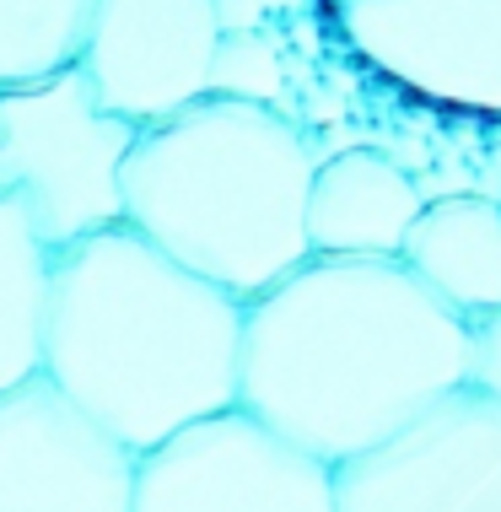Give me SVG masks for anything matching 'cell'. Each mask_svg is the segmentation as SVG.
<instances>
[{
  "mask_svg": "<svg viewBox=\"0 0 501 512\" xmlns=\"http://www.w3.org/2000/svg\"><path fill=\"white\" fill-rule=\"evenodd\" d=\"M475 324L394 254H308L243 308L238 405L324 464L469 383Z\"/></svg>",
  "mask_w": 501,
  "mask_h": 512,
  "instance_id": "6da1fadb",
  "label": "cell"
},
{
  "mask_svg": "<svg viewBox=\"0 0 501 512\" xmlns=\"http://www.w3.org/2000/svg\"><path fill=\"white\" fill-rule=\"evenodd\" d=\"M243 308L119 221L54 248L44 372L103 432L146 453L238 405Z\"/></svg>",
  "mask_w": 501,
  "mask_h": 512,
  "instance_id": "7a4b0ae2",
  "label": "cell"
},
{
  "mask_svg": "<svg viewBox=\"0 0 501 512\" xmlns=\"http://www.w3.org/2000/svg\"><path fill=\"white\" fill-rule=\"evenodd\" d=\"M313 173V141L286 108L205 92L141 124L124 162V221L248 302L313 254Z\"/></svg>",
  "mask_w": 501,
  "mask_h": 512,
  "instance_id": "3957f363",
  "label": "cell"
},
{
  "mask_svg": "<svg viewBox=\"0 0 501 512\" xmlns=\"http://www.w3.org/2000/svg\"><path fill=\"white\" fill-rule=\"evenodd\" d=\"M135 135L141 124L103 108L81 65L0 87V195L27 205L49 248L119 227Z\"/></svg>",
  "mask_w": 501,
  "mask_h": 512,
  "instance_id": "277c9868",
  "label": "cell"
},
{
  "mask_svg": "<svg viewBox=\"0 0 501 512\" xmlns=\"http://www.w3.org/2000/svg\"><path fill=\"white\" fill-rule=\"evenodd\" d=\"M135 512H334V464L232 405L135 459Z\"/></svg>",
  "mask_w": 501,
  "mask_h": 512,
  "instance_id": "5b68a950",
  "label": "cell"
},
{
  "mask_svg": "<svg viewBox=\"0 0 501 512\" xmlns=\"http://www.w3.org/2000/svg\"><path fill=\"white\" fill-rule=\"evenodd\" d=\"M334 512H501V399L458 383L334 464Z\"/></svg>",
  "mask_w": 501,
  "mask_h": 512,
  "instance_id": "8992f818",
  "label": "cell"
},
{
  "mask_svg": "<svg viewBox=\"0 0 501 512\" xmlns=\"http://www.w3.org/2000/svg\"><path fill=\"white\" fill-rule=\"evenodd\" d=\"M324 11L399 92L501 114V0H324Z\"/></svg>",
  "mask_w": 501,
  "mask_h": 512,
  "instance_id": "52a82bcc",
  "label": "cell"
},
{
  "mask_svg": "<svg viewBox=\"0 0 501 512\" xmlns=\"http://www.w3.org/2000/svg\"><path fill=\"white\" fill-rule=\"evenodd\" d=\"M135 459L49 372L0 394V512H135Z\"/></svg>",
  "mask_w": 501,
  "mask_h": 512,
  "instance_id": "ba28073f",
  "label": "cell"
},
{
  "mask_svg": "<svg viewBox=\"0 0 501 512\" xmlns=\"http://www.w3.org/2000/svg\"><path fill=\"white\" fill-rule=\"evenodd\" d=\"M221 38L216 0H97L81 71L103 108L157 124L211 92Z\"/></svg>",
  "mask_w": 501,
  "mask_h": 512,
  "instance_id": "9c48e42d",
  "label": "cell"
},
{
  "mask_svg": "<svg viewBox=\"0 0 501 512\" xmlns=\"http://www.w3.org/2000/svg\"><path fill=\"white\" fill-rule=\"evenodd\" d=\"M426 189L378 146H351L318 157L308 195L313 254H405Z\"/></svg>",
  "mask_w": 501,
  "mask_h": 512,
  "instance_id": "30bf717a",
  "label": "cell"
},
{
  "mask_svg": "<svg viewBox=\"0 0 501 512\" xmlns=\"http://www.w3.org/2000/svg\"><path fill=\"white\" fill-rule=\"evenodd\" d=\"M399 259L453 313L480 324L491 308H501V200L491 195L426 200Z\"/></svg>",
  "mask_w": 501,
  "mask_h": 512,
  "instance_id": "8fae6325",
  "label": "cell"
},
{
  "mask_svg": "<svg viewBox=\"0 0 501 512\" xmlns=\"http://www.w3.org/2000/svg\"><path fill=\"white\" fill-rule=\"evenodd\" d=\"M54 248L22 200L0 195V394L44 372Z\"/></svg>",
  "mask_w": 501,
  "mask_h": 512,
  "instance_id": "7c38bea8",
  "label": "cell"
},
{
  "mask_svg": "<svg viewBox=\"0 0 501 512\" xmlns=\"http://www.w3.org/2000/svg\"><path fill=\"white\" fill-rule=\"evenodd\" d=\"M92 11L97 0H0V87L81 65Z\"/></svg>",
  "mask_w": 501,
  "mask_h": 512,
  "instance_id": "4fadbf2b",
  "label": "cell"
},
{
  "mask_svg": "<svg viewBox=\"0 0 501 512\" xmlns=\"http://www.w3.org/2000/svg\"><path fill=\"white\" fill-rule=\"evenodd\" d=\"M281 87H286L281 60H275V44L259 33V27L221 38L211 92H227V98H254V103H275V108H281Z\"/></svg>",
  "mask_w": 501,
  "mask_h": 512,
  "instance_id": "5bb4252c",
  "label": "cell"
},
{
  "mask_svg": "<svg viewBox=\"0 0 501 512\" xmlns=\"http://www.w3.org/2000/svg\"><path fill=\"white\" fill-rule=\"evenodd\" d=\"M469 383L501 399V308L475 324V351H469Z\"/></svg>",
  "mask_w": 501,
  "mask_h": 512,
  "instance_id": "9a60e30c",
  "label": "cell"
},
{
  "mask_svg": "<svg viewBox=\"0 0 501 512\" xmlns=\"http://www.w3.org/2000/svg\"><path fill=\"white\" fill-rule=\"evenodd\" d=\"M216 11L227 33H248V27L264 22V0H216Z\"/></svg>",
  "mask_w": 501,
  "mask_h": 512,
  "instance_id": "2e32d148",
  "label": "cell"
}]
</instances>
